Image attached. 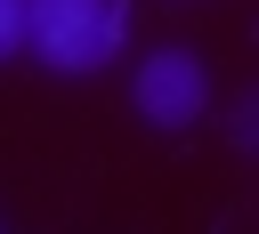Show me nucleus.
I'll return each instance as SVG.
<instances>
[{
    "mask_svg": "<svg viewBox=\"0 0 259 234\" xmlns=\"http://www.w3.org/2000/svg\"><path fill=\"white\" fill-rule=\"evenodd\" d=\"M16 48H32V0H0V65Z\"/></svg>",
    "mask_w": 259,
    "mask_h": 234,
    "instance_id": "4",
    "label": "nucleus"
},
{
    "mask_svg": "<svg viewBox=\"0 0 259 234\" xmlns=\"http://www.w3.org/2000/svg\"><path fill=\"white\" fill-rule=\"evenodd\" d=\"M227 137H235V153H259V81L235 97V113H227Z\"/></svg>",
    "mask_w": 259,
    "mask_h": 234,
    "instance_id": "3",
    "label": "nucleus"
},
{
    "mask_svg": "<svg viewBox=\"0 0 259 234\" xmlns=\"http://www.w3.org/2000/svg\"><path fill=\"white\" fill-rule=\"evenodd\" d=\"M130 48V0H32V56L49 73H97Z\"/></svg>",
    "mask_w": 259,
    "mask_h": 234,
    "instance_id": "1",
    "label": "nucleus"
},
{
    "mask_svg": "<svg viewBox=\"0 0 259 234\" xmlns=\"http://www.w3.org/2000/svg\"><path fill=\"white\" fill-rule=\"evenodd\" d=\"M130 105L146 129H194L210 113V73L194 48H146L130 73Z\"/></svg>",
    "mask_w": 259,
    "mask_h": 234,
    "instance_id": "2",
    "label": "nucleus"
}]
</instances>
